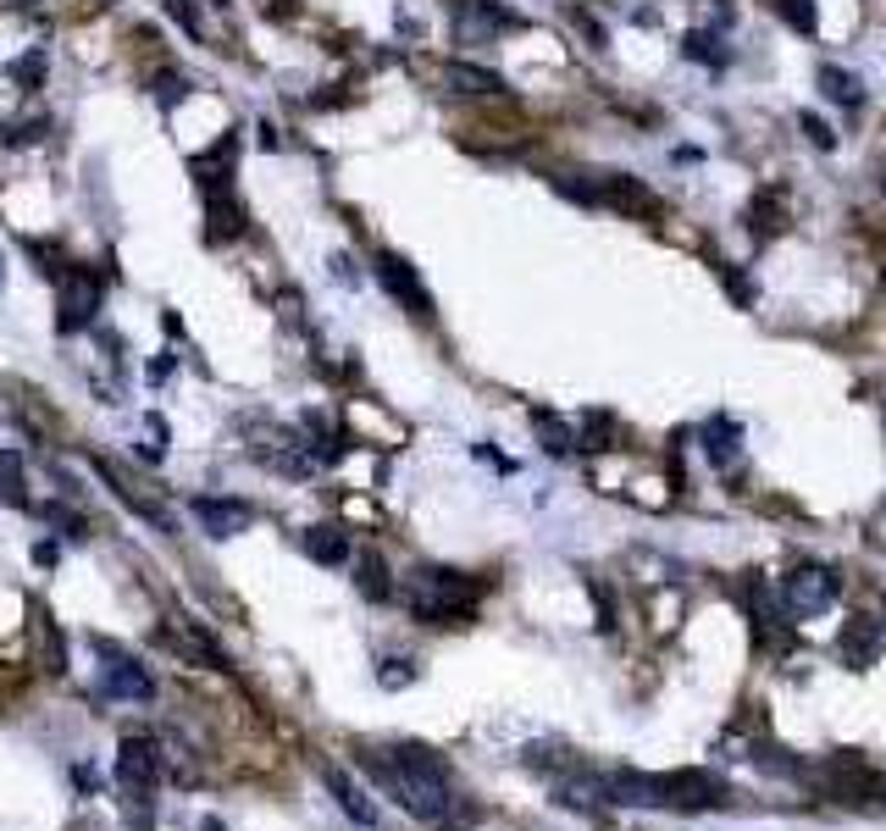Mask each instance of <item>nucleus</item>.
<instances>
[{
    "instance_id": "obj_30",
    "label": "nucleus",
    "mask_w": 886,
    "mask_h": 831,
    "mask_svg": "<svg viewBox=\"0 0 886 831\" xmlns=\"http://www.w3.org/2000/svg\"><path fill=\"white\" fill-rule=\"evenodd\" d=\"M173 366H178L173 355H156V361H151V383H167V377H173Z\"/></svg>"
},
{
    "instance_id": "obj_21",
    "label": "nucleus",
    "mask_w": 886,
    "mask_h": 831,
    "mask_svg": "<svg viewBox=\"0 0 886 831\" xmlns=\"http://www.w3.org/2000/svg\"><path fill=\"white\" fill-rule=\"evenodd\" d=\"M532 428H538V439H543V450H549V455H571V450H582V444H576V433L560 422L554 410H532Z\"/></svg>"
},
{
    "instance_id": "obj_29",
    "label": "nucleus",
    "mask_w": 886,
    "mask_h": 831,
    "mask_svg": "<svg viewBox=\"0 0 886 831\" xmlns=\"http://www.w3.org/2000/svg\"><path fill=\"white\" fill-rule=\"evenodd\" d=\"M62 561V543H34V566H56Z\"/></svg>"
},
{
    "instance_id": "obj_4",
    "label": "nucleus",
    "mask_w": 886,
    "mask_h": 831,
    "mask_svg": "<svg viewBox=\"0 0 886 831\" xmlns=\"http://www.w3.org/2000/svg\"><path fill=\"white\" fill-rule=\"evenodd\" d=\"M372 272H377V284L388 289V300H394L399 311H410L416 322H432V317H438V306H432V295H427V284H421V272H416L399 250H377V255H372Z\"/></svg>"
},
{
    "instance_id": "obj_12",
    "label": "nucleus",
    "mask_w": 886,
    "mask_h": 831,
    "mask_svg": "<svg viewBox=\"0 0 886 831\" xmlns=\"http://www.w3.org/2000/svg\"><path fill=\"white\" fill-rule=\"evenodd\" d=\"M443 84L466 100H483V95H505V78L494 67H477V62H443Z\"/></svg>"
},
{
    "instance_id": "obj_18",
    "label": "nucleus",
    "mask_w": 886,
    "mask_h": 831,
    "mask_svg": "<svg viewBox=\"0 0 886 831\" xmlns=\"http://www.w3.org/2000/svg\"><path fill=\"white\" fill-rule=\"evenodd\" d=\"M682 56H687V62H698V67H709V73H720V67L731 62V51H726V40H720L715 29H693V34H682Z\"/></svg>"
},
{
    "instance_id": "obj_2",
    "label": "nucleus",
    "mask_w": 886,
    "mask_h": 831,
    "mask_svg": "<svg viewBox=\"0 0 886 831\" xmlns=\"http://www.w3.org/2000/svg\"><path fill=\"white\" fill-rule=\"evenodd\" d=\"M616 804H649V809H715L731 798V787L709 771H682V776H643V771H616L610 776Z\"/></svg>"
},
{
    "instance_id": "obj_11",
    "label": "nucleus",
    "mask_w": 886,
    "mask_h": 831,
    "mask_svg": "<svg viewBox=\"0 0 886 831\" xmlns=\"http://www.w3.org/2000/svg\"><path fill=\"white\" fill-rule=\"evenodd\" d=\"M599 206H616V211H638V217H660V195H649L638 178L627 173H605L599 178Z\"/></svg>"
},
{
    "instance_id": "obj_7",
    "label": "nucleus",
    "mask_w": 886,
    "mask_h": 831,
    "mask_svg": "<svg viewBox=\"0 0 886 831\" xmlns=\"http://www.w3.org/2000/svg\"><path fill=\"white\" fill-rule=\"evenodd\" d=\"M156 771H162V760H156V743H151V738H128V743L117 749V787H122L128 798L151 804Z\"/></svg>"
},
{
    "instance_id": "obj_22",
    "label": "nucleus",
    "mask_w": 886,
    "mask_h": 831,
    "mask_svg": "<svg viewBox=\"0 0 886 831\" xmlns=\"http://www.w3.org/2000/svg\"><path fill=\"white\" fill-rule=\"evenodd\" d=\"M355 588L372 599V605H383L388 594H394V583H388V566L377 561V554H361V566H355Z\"/></svg>"
},
{
    "instance_id": "obj_16",
    "label": "nucleus",
    "mask_w": 886,
    "mask_h": 831,
    "mask_svg": "<svg viewBox=\"0 0 886 831\" xmlns=\"http://www.w3.org/2000/svg\"><path fill=\"white\" fill-rule=\"evenodd\" d=\"M881 643H886V632H881L870 616H859V621L842 632V654H848V665H875Z\"/></svg>"
},
{
    "instance_id": "obj_19",
    "label": "nucleus",
    "mask_w": 886,
    "mask_h": 831,
    "mask_svg": "<svg viewBox=\"0 0 886 831\" xmlns=\"http://www.w3.org/2000/svg\"><path fill=\"white\" fill-rule=\"evenodd\" d=\"M0 505L29 510V477H23V455L18 450H0Z\"/></svg>"
},
{
    "instance_id": "obj_10",
    "label": "nucleus",
    "mask_w": 886,
    "mask_h": 831,
    "mask_svg": "<svg viewBox=\"0 0 886 831\" xmlns=\"http://www.w3.org/2000/svg\"><path fill=\"white\" fill-rule=\"evenodd\" d=\"M106 693L111 699H128V705H151L156 699V676L144 671L139 660H128V654H106Z\"/></svg>"
},
{
    "instance_id": "obj_6",
    "label": "nucleus",
    "mask_w": 886,
    "mask_h": 831,
    "mask_svg": "<svg viewBox=\"0 0 886 831\" xmlns=\"http://www.w3.org/2000/svg\"><path fill=\"white\" fill-rule=\"evenodd\" d=\"M787 610L793 616H820V610H831L837 605V594H842V577L837 572H826V566H798L793 577H787Z\"/></svg>"
},
{
    "instance_id": "obj_33",
    "label": "nucleus",
    "mask_w": 886,
    "mask_h": 831,
    "mask_svg": "<svg viewBox=\"0 0 886 831\" xmlns=\"http://www.w3.org/2000/svg\"><path fill=\"white\" fill-rule=\"evenodd\" d=\"M881 195H886V173H881Z\"/></svg>"
},
{
    "instance_id": "obj_17",
    "label": "nucleus",
    "mask_w": 886,
    "mask_h": 831,
    "mask_svg": "<svg viewBox=\"0 0 886 831\" xmlns=\"http://www.w3.org/2000/svg\"><path fill=\"white\" fill-rule=\"evenodd\" d=\"M306 554L317 566H344L350 561V532L344 527H311L306 532Z\"/></svg>"
},
{
    "instance_id": "obj_15",
    "label": "nucleus",
    "mask_w": 886,
    "mask_h": 831,
    "mask_svg": "<svg viewBox=\"0 0 886 831\" xmlns=\"http://www.w3.org/2000/svg\"><path fill=\"white\" fill-rule=\"evenodd\" d=\"M322 782L333 787L339 809H344V815H350L355 826H377V804H372V798H366V793H361V787H355V782H350V776L339 771V765H322Z\"/></svg>"
},
{
    "instance_id": "obj_28",
    "label": "nucleus",
    "mask_w": 886,
    "mask_h": 831,
    "mask_svg": "<svg viewBox=\"0 0 886 831\" xmlns=\"http://www.w3.org/2000/svg\"><path fill=\"white\" fill-rule=\"evenodd\" d=\"M377 682H383V687H405V682H416V665H410V660H383Z\"/></svg>"
},
{
    "instance_id": "obj_27",
    "label": "nucleus",
    "mask_w": 886,
    "mask_h": 831,
    "mask_svg": "<svg viewBox=\"0 0 886 831\" xmlns=\"http://www.w3.org/2000/svg\"><path fill=\"white\" fill-rule=\"evenodd\" d=\"M162 7H167V18H173L184 34H195V40H200V12L189 7V0H162Z\"/></svg>"
},
{
    "instance_id": "obj_8",
    "label": "nucleus",
    "mask_w": 886,
    "mask_h": 831,
    "mask_svg": "<svg viewBox=\"0 0 886 831\" xmlns=\"http://www.w3.org/2000/svg\"><path fill=\"white\" fill-rule=\"evenodd\" d=\"M62 317H56V328L62 333H78V328H89L95 322V311H100V284L89 272H67L62 277V306H56Z\"/></svg>"
},
{
    "instance_id": "obj_9",
    "label": "nucleus",
    "mask_w": 886,
    "mask_h": 831,
    "mask_svg": "<svg viewBox=\"0 0 886 831\" xmlns=\"http://www.w3.org/2000/svg\"><path fill=\"white\" fill-rule=\"evenodd\" d=\"M189 510H195V521H200L211 538H239V532H250V527H255V510H250L244 499H217V494H200Z\"/></svg>"
},
{
    "instance_id": "obj_26",
    "label": "nucleus",
    "mask_w": 886,
    "mask_h": 831,
    "mask_svg": "<svg viewBox=\"0 0 886 831\" xmlns=\"http://www.w3.org/2000/svg\"><path fill=\"white\" fill-rule=\"evenodd\" d=\"M40 516H45V521H51V527H62V532H67V538H84V516H73V510H67V505H45V510H40Z\"/></svg>"
},
{
    "instance_id": "obj_32",
    "label": "nucleus",
    "mask_w": 886,
    "mask_h": 831,
    "mask_svg": "<svg viewBox=\"0 0 886 831\" xmlns=\"http://www.w3.org/2000/svg\"><path fill=\"white\" fill-rule=\"evenodd\" d=\"M0 289H7V255H0Z\"/></svg>"
},
{
    "instance_id": "obj_25",
    "label": "nucleus",
    "mask_w": 886,
    "mask_h": 831,
    "mask_svg": "<svg viewBox=\"0 0 886 831\" xmlns=\"http://www.w3.org/2000/svg\"><path fill=\"white\" fill-rule=\"evenodd\" d=\"M189 89H195V84H189L184 73H162V78H156V100H162V106H178Z\"/></svg>"
},
{
    "instance_id": "obj_1",
    "label": "nucleus",
    "mask_w": 886,
    "mask_h": 831,
    "mask_svg": "<svg viewBox=\"0 0 886 831\" xmlns=\"http://www.w3.org/2000/svg\"><path fill=\"white\" fill-rule=\"evenodd\" d=\"M361 765L427 826H466L472 820V809H455L450 765H443L432 749H421V743H399L388 754H361Z\"/></svg>"
},
{
    "instance_id": "obj_3",
    "label": "nucleus",
    "mask_w": 886,
    "mask_h": 831,
    "mask_svg": "<svg viewBox=\"0 0 886 831\" xmlns=\"http://www.w3.org/2000/svg\"><path fill=\"white\" fill-rule=\"evenodd\" d=\"M477 599H483V583H466L461 572L421 566L410 577V616L427 621V627H455V621H466Z\"/></svg>"
},
{
    "instance_id": "obj_13",
    "label": "nucleus",
    "mask_w": 886,
    "mask_h": 831,
    "mask_svg": "<svg viewBox=\"0 0 886 831\" xmlns=\"http://www.w3.org/2000/svg\"><path fill=\"white\" fill-rule=\"evenodd\" d=\"M815 84H820V95H826L831 106H842V111H859V106H864L859 73H848V67H837V62H820V67H815Z\"/></svg>"
},
{
    "instance_id": "obj_5",
    "label": "nucleus",
    "mask_w": 886,
    "mask_h": 831,
    "mask_svg": "<svg viewBox=\"0 0 886 831\" xmlns=\"http://www.w3.org/2000/svg\"><path fill=\"white\" fill-rule=\"evenodd\" d=\"M450 29L461 45H494L499 34L521 29V18L510 7H499V0H455L450 7Z\"/></svg>"
},
{
    "instance_id": "obj_31",
    "label": "nucleus",
    "mask_w": 886,
    "mask_h": 831,
    "mask_svg": "<svg viewBox=\"0 0 886 831\" xmlns=\"http://www.w3.org/2000/svg\"><path fill=\"white\" fill-rule=\"evenodd\" d=\"M73 782H78V787H84V793H95V782H100V776H95V771H89V765H78V771H73Z\"/></svg>"
},
{
    "instance_id": "obj_23",
    "label": "nucleus",
    "mask_w": 886,
    "mask_h": 831,
    "mask_svg": "<svg viewBox=\"0 0 886 831\" xmlns=\"http://www.w3.org/2000/svg\"><path fill=\"white\" fill-rule=\"evenodd\" d=\"M771 7L787 18L793 34H815V23H820V18H815V0H771Z\"/></svg>"
},
{
    "instance_id": "obj_14",
    "label": "nucleus",
    "mask_w": 886,
    "mask_h": 831,
    "mask_svg": "<svg viewBox=\"0 0 886 831\" xmlns=\"http://www.w3.org/2000/svg\"><path fill=\"white\" fill-rule=\"evenodd\" d=\"M698 439H704V455L715 466H737V455H743V428H737L731 416H709Z\"/></svg>"
},
{
    "instance_id": "obj_24",
    "label": "nucleus",
    "mask_w": 886,
    "mask_h": 831,
    "mask_svg": "<svg viewBox=\"0 0 886 831\" xmlns=\"http://www.w3.org/2000/svg\"><path fill=\"white\" fill-rule=\"evenodd\" d=\"M798 133L809 138L815 151H837V133H831V122H826V117H809V111H798Z\"/></svg>"
},
{
    "instance_id": "obj_35",
    "label": "nucleus",
    "mask_w": 886,
    "mask_h": 831,
    "mask_svg": "<svg viewBox=\"0 0 886 831\" xmlns=\"http://www.w3.org/2000/svg\"><path fill=\"white\" fill-rule=\"evenodd\" d=\"M217 7H222V0H217Z\"/></svg>"
},
{
    "instance_id": "obj_20",
    "label": "nucleus",
    "mask_w": 886,
    "mask_h": 831,
    "mask_svg": "<svg viewBox=\"0 0 886 831\" xmlns=\"http://www.w3.org/2000/svg\"><path fill=\"white\" fill-rule=\"evenodd\" d=\"M45 73H51V51H45V45L23 51V56H18V62L7 67V78H12V84H18L23 95H34V89L45 84Z\"/></svg>"
},
{
    "instance_id": "obj_34",
    "label": "nucleus",
    "mask_w": 886,
    "mask_h": 831,
    "mask_svg": "<svg viewBox=\"0 0 886 831\" xmlns=\"http://www.w3.org/2000/svg\"><path fill=\"white\" fill-rule=\"evenodd\" d=\"M18 7H29V0H18Z\"/></svg>"
}]
</instances>
